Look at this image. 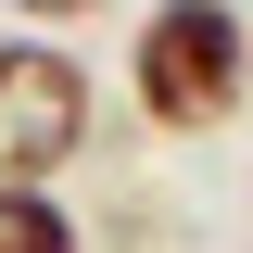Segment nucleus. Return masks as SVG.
<instances>
[{
  "label": "nucleus",
  "instance_id": "f257e3e1",
  "mask_svg": "<svg viewBox=\"0 0 253 253\" xmlns=\"http://www.w3.org/2000/svg\"><path fill=\"white\" fill-rule=\"evenodd\" d=\"M253 89V13L241 0H152L139 38H126V101L165 126V139H203L228 126Z\"/></svg>",
  "mask_w": 253,
  "mask_h": 253
},
{
  "label": "nucleus",
  "instance_id": "f03ea898",
  "mask_svg": "<svg viewBox=\"0 0 253 253\" xmlns=\"http://www.w3.org/2000/svg\"><path fill=\"white\" fill-rule=\"evenodd\" d=\"M89 63L51 38H0V190H51L89 152Z\"/></svg>",
  "mask_w": 253,
  "mask_h": 253
},
{
  "label": "nucleus",
  "instance_id": "7ed1b4c3",
  "mask_svg": "<svg viewBox=\"0 0 253 253\" xmlns=\"http://www.w3.org/2000/svg\"><path fill=\"white\" fill-rule=\"evenodd\" d=\"M0 253H89V228L63 215V190H0Z\"/></svg>",
  "mask_w": 253,
  "mask_h": 253
},
{
  "label": "nucleus",
  "instance_id": "20e7f679",
  "mask_svg": "<svg viewBox=\"0 0 253 253\" xmlns=\"http://www.w3.org/2000/svg\"><path fill=\"white\" fill-rule=\"evenodd\" d=\"M0 13H26V26H76V13H101V0H0Z\"/></svg>",
  "mask_w": 253,
  "mask_h": 253
}]
</instances>
